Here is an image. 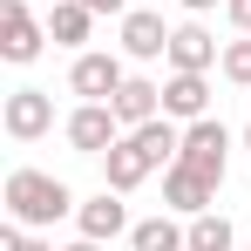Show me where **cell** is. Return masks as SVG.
Segmentation results:
<instances>
[{"label": "cell", "mask_w": 251, "mask_h": 251, "mask_svg": "<svg viewBox=\"0 0 251 251\" xmlns=\"http://www.w3.org/2000/svg\"><path fill=\"white\" fill-rule=\"evenodd\" d=\"M0 197H7V217L27 224V231H41V224H54V217H68V210L82 204L54 170H27V163L7 170V190H0Z\"/></svg>", "instance_id": "6da1fadb"}, {"label": "cell", "mask_w": 251, "mask_h": 251, "mask_svg": "<svg viewBox=\"0 0 251 251\" xmlns=\"http://www.w3.org/2000/svg\"><path fill=\"white\" fill-rule=\"evenodd\" d=\"M48 41H54V34H48V21L27 7V0H0V61L27 68V61H41Z\"/></svg>", "instance_id": "7a4b0ae2"}, {"label": "cell", "mask_w": 251, "mask_h": 251, "mask_svg": "<svg viewBox=\"0 0 251 251\" xmlns=\"http://www.w3.org/2000/svg\"><path fill=\"white\" fill-rule=\"evenodd\" d=\"M176 163H190V170H204L210 183H224V170H231V129L217 123V116L183 123V150H176Z\"/></svg>", "instance_id": "3957f363"}, {"label": "cell", "mask_w": 251, "mask_h": 251, "mask_svg": "<svg viewBox=\"0 0 251 251\" xmlns=\"http://www.w3.org/2000/svg\"><path fill=\"white\" fill-rule=\"evenodd\" d=\"M61 136H68V150H75V156H102V150H116L123 116H116L109 102H75V109H68V123H61Z\"/></svg>", "instance_id": "277c9868"}, {"label": "cell", "mask_w": 251, "mask_h": 251, "mask_svg": "<svg viewBox=\"0 0 251 251\" xmlns=\"http://www.w3.org/2000/svg\"><path fill=\"white\" fill-rule=\"evenodd\" d=\"M123 82H129V68H123V54H109V48H82L75 68H68V88L82 102H109Z\"/></svg>", "instance_id": "5b68a950"}, {"label": "cell", "mask_w": 251, "mask_h": 251, "mask_svg": "<svg viewBox=\"0 0 251 251\" xmlns=\"http://www.w3.org/2000/svg\"><path fill=\"white\" fill-rule=\"evenodd\" d=\"M0 129H7L14 143H41L48 129H54V95H48V88H14L7 109H0Z\"/></svg>", "instance_id": "8992f818"}, {"label": "cell", "mask_w": 251, "mask_h": 251, "mask_svg": "<svg viewBox=\"0 0 251 251\" xmlns=\"http://www.w3.org/2000/svg\"><path fill=\"white\" fill-rule=\"evenodd\" d=\"M75 231H82V238H95V245H116V238L129 231L123 190H109V183H102L95 197H82V204H75Z\"/></svg>", "instance_id": "52a82bcc"}, {"label": "cell", "mask_w": 251, "mask_h": 251, "mask_svg": "<svg viewBox=\"0 0 251 251\" xmlns=\"http://www.w3.org/2000/svg\"><path fill=\"white\" fill-rule=\"evenodd\" d=\"M150 170H156V156L143 150V136H136V129L116 136V150H102V183H109V190H123V197L150 176Z\"/></svg>", "instance_id": "ba28073f"}, {"label": "cell", "mask_w": 251, "mask_h": 251, "mask_svg": "<svg viewBox=\"0 0 251 251\" xmlns=\"http://www.w3.org/2000/svg\"><path fill=\"white\" fill-rule=\"evenodd\" d=\"M217 190H224V183H210L204 170H190V163H170V170H163V210H176V217L210 210V204H217Z\"/></svg>", "instance_id": "9c48e42d"}, {"label": "cell", "mask_w": 251, "mask_h": 251, "mask_svg": "<svg viewBox=\"0 0 251 251\" xmlns=\"http://www.w3.org/2000/svg\"><path fill=\"white\" fill-rule=\"evenodd\" d=\"M224 61V48L210 34L204 21H183V27H170V68H183V75H210Z\"/></svg>", "instance_id": "30bf717a"}, {"label": "cell", "mask_w": 251, "mask_h": 251, "mask_svg": "<svg viewBox=\"0 0 251 251\" xmlns=\"http://www.w3.org/2000/svg\"><path fill=\"white\" fill-rule=\"evenodd\" d=\"M123 54H129V61H170V27H163V14L129 7V14H123Z\"/></svg>", "instance_id": "8fae6325"}, {"label": "cell", "mask_w": 251, "mask_h": 251, "mask_svg": "<svg viewBox=\"0 0 251 251\" xmlns=\"http://www.w3.org/2000/svg\"><path fill=\"white\" fill-rule=\"evenodd\" d=\"M163 116H170V123H197V116H210V75L170 68V75H163Z\"/></svg>", "instance_id": "7c38bea8"}, {"label": "cell", "mask_w": 251, "mask_h": 251, "mask_svg": "<svg viewBox=\"0 0 251 251\" xmlns=\"http://www.w3.org/2000/svg\"><path fill=\"white\" fill-rule=\"evenodd\" d=\"M109 109L123 116V129H143V123H156L163 116V82H150V75H129L116 95H109Z\"/></svg>", "instance_id": "4fadbf2b"}, {"label": "cell", "mask_w": 251, "mask_h": 251, "mask_svg": "<svg viewBox=\"0 0 251 251\" xmlns=\"http://www.w3.org/2000/svg\"><path fill=\"white\" fill-rule=\"evenodd\" d=\"M129 251H190V224H176V210H156L129 224Z\"/></svg>", "instance_id": "5bb4252c"}, {"label": "cell", "mask_w": 251, "mask_h": 251, "mask_svg": "<svg viewBox=\"0 0 251 251\" xmlns=\"http://www.w3.org/2000/svg\"><path fill=\"white\" fill-rule=\"evenodd\" d=\"M48 34H54V48H75V54H82L88 34H95V7H82V0H54V7H48Z\"/></svg>", "instance_id": "9a60e30c"}, {"label": "cell", "mask_w": 251, "mask_h": 251, "mask_svg": "<svg viewBox=\"0 0 251 251\" xmlns=\"http://www.w3.org/2000/svg\"><path fill=\"white\" fill-rule=\"evenodd\" d=\"M183 224H190V251H231L238 245V231H231L224 210H197V217H183Z\"/></svg>", "instance_id": "2e32d148"}, {"label": "cell", "mask_w": 251, "mask_h": 251, "mask_svg": "<svg viewBox=\"0 0 251 251\" xmlns=\"http://www.w3.org/2000/svg\"><path fill=\"white\" fill-rule=\"evenodd\" d=\"M224 82H238V88H251V34H238V41H224Z\"/></svg>", "instance_id": "e0dca14e"}, {"label": "cell", "mask_w": 251, "mask_h": 251, "mask_svg": "<svg viewBox=\"0 0 251 251\" xmlns=\"http://www.w3.org/2000/svg\"><path fill=\"white\" fill-rule=\"evenodd\" d=\"M0 251H54V245H48V238H34L27 224H14V217H7V231H0Z\"/></svg>", "instance_id": "ac0fdd59"}, {"label": "cell", "mask_w": 251, "mask_h": 251, "mask_svg": "<svg viewBox=\"0 0 251 251\" xmlns=\"http://www.w3.org/2000/svg\"><path fill=\"white\" fill-rule=\"evenodd\" d=\"M224 14H231V27H238V34H251V0H224Z\"/></svg>", "instance_id": "d6986e66"}, {"label": "cell", "mask_w": 251, "mask_h": 251, "mask_svg": "<svg viewBox=\"0 0 251 251\" xmlns=\"http://www.w3.org/2000/svg\"><path fill=\"white\" fill-rule=\"evenodd\" d=\"M82 7H95V14H116V21L129 14V0H82Z\"/></svg>", "instance_id": "ffe728a7"}, {"label": "cell", "mask_w": 251, "mask_h": 251, "mask_svg": "<svg viewBox=\"0 0 251 251\" xmlns=\"http://www.w3.org/2000/svg\"><path fill=\"white\" fill-rule=\"evenodd\" d=\"M183 7H190V14H210V7H224V0H183Z\"/></svg>", "instance_id": "44dd1931"}, {"label": "cell", "mask_w": 251, "mask_h": 251, "mask_svg": "<svg viewBox=\"0 0 251 251\" xmlns=\"http://www.w3.org/2000/svg\"><path fill=\"white\" fill-rule=\"evenodd\" d=\"M61 251H102V245H95V238H75V245H61Z\"/></svg>", "instance_id": "7402d4cb"}, {"label": "cell", "mask_w": 251, "mask_h": 251, "mask_svg": "<svg viewBox=\"0 0 251 251\" xmlns=\"http://www.w3.org/2000/svg\"><path fill=\"white\" fill-rule=\"evenodd\" d=\"M245 156H251V123H245Z\"/></svg>", "instance_id": "603a6c76"}]
</instances>
